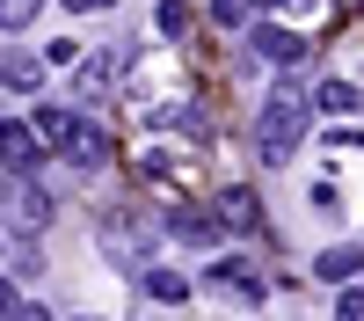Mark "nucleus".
I'll return each mask as SVG.
<instances>
[{
  "label": "nucleus",
  "mask_w": 364,
  "mask_h": 321,
  "mask_svg": "<svg viewBox=\"0 0 364 321\" xmlns=\"http://www.w3.org/2000/svg\"><path fill=\"white\" fill-rule=\"evenodd\" d=\"M0 161H8V168H29V161H44L37 132H29V125H15V117H0Z\"/></svg>",
  "instance_id": "nucleus-7"
},
{
  "label": "nucleus",
  "mask_w": 364,
  "mask_h": 321,
  "mask_svg": "<svg viewBox=\"0 0 364 321\" xmlns=\"http://www.w3.org/2000/svg\"><path fill=\"white\" fill-rule=\"evenodd\" d=\"M109 58H80V95H95V88H109Z\"/></svg>",
  "instance_id": "nucleus-16"
},
{
  "label": "nucleus",
  "mask_w": 364,
  "mask_h": 321,
  "mask_svg": "<svg viewBox=\"0 0 364 321\" xmlns=\"http://www.w3.org/2000/svg\"><path fill=\"white\" fill-rule=\"evenodd\" d=\"M211 226H219V219H204V212H168V233H182V241H211Z\"/></svg>",
  "instance_id": "nucleus-13"
},
{
  "label": "nucleus",
  "mask_w": 364,
  "mask_h": 321,
  "mask_svg": "<svg viewBox=\"0 0 364 321\" xmlns=\"http://www.w3.org/2000/svg\"><path fill=\"white\" fill-rule=\"evenodd\" d=\"M66 8H73V15H109L117 0H66Z\"/></svg>",
  "instance_id": "nucleus-21"
},
{
  "label": "nucleus",
  "mask_w": 364,
  "mask_h": 321,
  "mask_svg": "<svg viewBox=\"0 0 364 321\" xmlns=\"http://www.w3.org/2000/svg\"><path fill=\"white\" fill-rule=\"evenodd\" d=\"M37 8H44V0H0V29H29Z\"/></svg>",
  "instance_id": "nucleus-15"
},
{
  "label": "nucleus",
  "mask_w": 364,
  "mask_h": 321,
  "mask_svg": "<svg viewBox=\"0 0 364 321\" xmlns=\"http://www.w3.org/2000/svg\"><path fill=\"white\" fill-rule=\"evenodd\" d=\"M255 8H262V15H306L314 0H255Z\"/></svg>",
  "instance_id": "nucleus-19"
},
{
  "label": "nucleus",
  "mask_w": 364,
  "mask_h": 321,
  "mask_svg": "<svg viewBox=\"0 0 364 321\" xmlns=\"http://www.w3.org/2000/svg\"><path fill=\"white\" fill-rule=\"evenodd\" d=\"M8 204H15V219H22V226H51V190H44V183H29V175L15 183Z\"/></svg>",
  "instance_id": "nucleus-9"
},
{
  "label": "nucleus",
  "mask_w": 364,
  "mask_h": 321,
  "mask_svg": "<svg viewBox=\"0 0 364 321\" xmlns=\"http://www.w3.org/2000/svg\"><path fill=\"white\" fill-rule=\"evenodd\" d=\"M314 110H328V117H364V88H357V80H321Z\"/></svg>",
  "instance_id": "nucleus-10"
},
{
  "label": "nucleus",
  "mask_w": 364,
  "mask_h": 321,
  "mask_svg": "<svg viewBox=\"0 0 364 321\" xmlns=\"http://www.w3.org/2000/svg\"><path fill=\"white\" fill-rule=\"evenodd\" d=\"M211 219L233 226V233H255V226H262V204H255L248 183H233V190H219V212H211Z\"/></svg>",
  "instance_id": "nucleus-4"
},
{
  "label": "nucleus",
  "mask_w": 364,
  "mask_h": 321,
  "mask_svg": "<svg viewBox=\"0 0 364 321\" xmlns=\"http://www.w3.org/2000/svg\"><path fill=\"white\" fill-rule=\"evenodd\" d=\"M306 204H314L321 219H336V212H343V190H336V183H314V197H306Z\"/></svg>",
  "instance_id": "nucleus-17"
},
{
  "label": "nucleus",
  "mask_w": 364,
  "mask_h": 321,
  "mask_svg": "<svg viewBox=\"0 0 364 321\" xmlns=\"http://www.w3.org/2000/svg\"><path fill=\"white\" fill-rule=\"evenodd\" d=\"M102 161H109V139L80 125V139H73V168H102Z\"/></svg>",
  "instance_id": "nucleus-12"
},
{
  "label": "nucleus",
  "mask_w": 364,
  "mask_h": 321,
  "mask_svg": "<svg viewBox=\"0 0 364 321\" xmlns=\"http://www.w3.org/2000/svg\"><path fill=\"white\" fill-rule=\"evenodd\" d=\"M336 321H364V285H343V300H336Z\"/></svg>",
  "instance_id": "nucleus-18"
},
{
  "label": "nucleus",
  "mask_w": 364,
  "mask_h": 321,
  "mask_svg": "<svg viewBox=\"0 0 364 321\" xmlns=\"http://www.w3.org/2000/svg\"><path fill=\"white\" fill-rule=\"evenodd\" d=\"M0 80H8V88H44V58L8 44V51H0Z\"/></svg>",
  "instance_id": "nucleus-8"
},
{
  "label": "nucleus",
  "mask_w": 364,
  "mask_h": 321,
  "mask_svg": "<svg viewBox=\"0 0 364 321\" xmlns=\"http://www.w3.org/2000/svg\"><path fill=\"white\" fill-rule=\"evenodd\" d=\"M139 285L154 292L161 307H175V300H190V278H182V270H161V263H154V270H139Z\"/></svg>",
  "instance_id": "nucleus-11"
},
{
  "label": "nucleus",
  "mask_w": 364,
  "mask_h": 321,
  "mask_svg": "<svg viewBox=\"0 0 364 321\" xmlns=\"http://www.w3.org/2000/svg\"><path fill=\"white\" fill-rule=\"evenodd\" d=\"M29 132H37V146H44V154H73L80 117H73V110H37V117H29Z\"/></svg>",
  "instance_id": "nucleus-3"
},
{
  "label": "nucleus",
  "mask_w": 364,
  "mask_h": 321,
  "mask_svg": "<svg viewBox=\"0 0 364 321\" xmlns=\"http://www.w3.org/2000/svg\"><path fill=\"white\" fill-rule=\"evenodd\" d=\"M306 125H314V95H299V88H269V102L255 117V154L262 161H291L299 146H306Z\"/></svg>",
  "instance_id": "nucleus-1"
},
{
  "label": "nucleus",
  "mask_w": 364,
  "mask_h": 321,
  "mask_svg": "<svg viewBox=\"0 0 364 321\" xmlns=\"http://www.w3.org/2000/svg\"><path fill=\"white\" fill-rule=\"evenodd\" d=\"M211 285L240 292V300H262V270H255L248 256H219V263H211Z\"/></svg>",
  "instance_id": "nucleus-6"
},
{
  "label": "nucleus",
  "mask_w": 364,
  "mask_h": 321,
  "mask_svg": "<svg viewBox=\"0 0 364 321\" xmlns=\"http://www.w3.org/2000/svg\"><path fill=\"white\" fill-rule=\"evenodd\" d=\"M15 321H51V314H44V307H22V314H15Z\"/></svg>",
  "instance_id": "nucleus-22"
},
{
  "label": "nucleus",
  "mask_w": 364,
  "mask_h": 321,
  "mask_svg": "<svg viewBox=\"0 0 364 321\" xmlns=\"http://www.w3.org/2000/svg\"><path fill=\"white\" fill-rule=\"evenodd\" d=\"M255 51L269 58V66H299V58H306V37H299V29H277V22H262V29H255Z\"/></svg>",
  "instance_id": "nucleus-5"
},
{
  "label": "nucleus",
  "mask_w": 364,
  "mask_h": 321,
  "mask_svg": "<svg viewBox=\"0 0 364 321\" xmlns=\"http://www.w3.org/2000/svg\"><path fill=\"white\" fill-rule=\"evenodd\" d=\"M15 314H22V300H15V285L0 278V321H15Z\"/></svg>",
  "instance_id": "nucleus-20"
},
{
  "label": "nucleus",
  "mask_w": 364,
  "mask_h": 321,
  "mask_svg": "<svg viewBox=\"0 0 364 321\" xmlns=\"http://www.w3.org/2000/svg\"><path fill=\"white\" fill-rule=\"evenodd\" d=\"M314 278H321V285H357V278H364V248H357V241H328V248L314 256Z\"/></svg>",
  "instance_id": "nucleus-2"
},
{
  "label": "nucleus",
  "mask_w": 364,
  "mask_h": 321,
  "mask_svg": "<svg viewBox=\"0 0 364 321\" xmlns=\"http://www.w3.org/2000/svg\"><path fill=\"white\" fill-rule=\"evenodd\" d=\"M154 22H161V37H182V29H190V0H161Z\"/></svg>",
  "instance_id": "nucleus-14"
}]
</instances>
